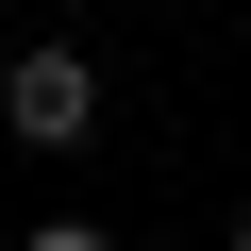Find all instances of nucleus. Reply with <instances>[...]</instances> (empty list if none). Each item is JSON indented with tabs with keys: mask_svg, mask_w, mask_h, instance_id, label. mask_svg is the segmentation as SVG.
Instances as JSON below:
<instances>
[{
	"mask_svg": "<svg viewBox=\"0 0 251 251\" xmlns=\"http://www.w3.org/2000/svg\"><path fill=\"white\" fill-rule=\"evenodd\" d=\"M34 251H117V234H100V218H34Z\"/></svg>",
	"mask_w": 251,
	"mask_h": 251,
	"instance_id": "f03ea898",
	"label": "nucleus"
},
{
	"mask_svg": "<svg viewBox=\"0 0 251 251\" xmlns=\"http://www.w3.org/2000/svg\"><path fill=\"white\" fill-rule=\"evenodd\" d=\"M234 251H251V218H234Z\"/></svg>",
	"mask_w": 251,
	"mask_h": 251,
	"instance_id": "7ed1b4c3",
	"label": "nucleus"
},
{
	"mask_svg": "<svg viewBox=\"0 0 251 251\" xmlns=\"http://www.w3.org/2000/svg\"><path fill=\"white\" fill-rule=\"evenodd\" d=\"M0 134H17V151H84V134H100V67H84L67 34H34L17 67H0Z\"/></svg>",
	"mask_w": 251,
	"mask_h": 251,
	"instance_id": "f257e3e1",
	"label": "nucleus"
}]
</instances>
